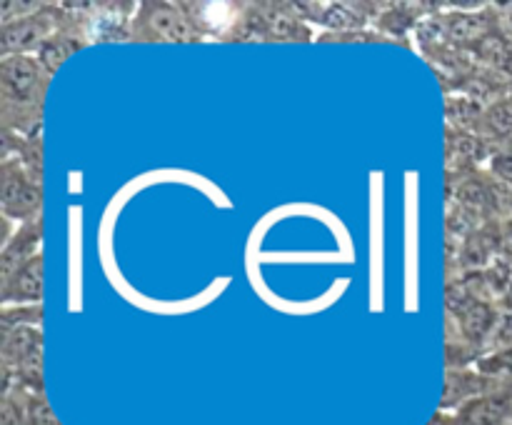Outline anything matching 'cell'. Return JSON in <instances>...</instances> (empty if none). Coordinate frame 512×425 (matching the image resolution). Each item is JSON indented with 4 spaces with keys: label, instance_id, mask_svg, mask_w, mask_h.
I'll return each instance as SVG.
<instances>
[{
    "label": "cell",
    "instance_id": "cell-2",
    "mask_svg": "<svg viewBox=\"0 0 512 425\" xmlns=\"http://www.w3.org/2000/svg\"><path fill=\"white\" fill-rule=\"evenodd\" d=\"M512 418L510 395H475L460 410L463 425H508Z\"/></svg>",
    "mask_w": 512,
    "mask_h": 425
},
{
    "label": "cell",
    "instance_id": "cell-4",
    "mask_svg": "<svg viewBox=\"0 0 512 425\" xmlns=\"http://www.w3.org/2000/svg\"><path fill=\"white\" fill-rule=\"evenodd\" d=\"M148 30L165 40H185L193 33L188 18L170 5H150Z\"/></svg>",
    "mask_w": 512,
    "mask_h": 425
},
{
    "label": "cell",
    "instance_id": "cell-7",
    "mask_svg": "<svg viewBox=\"0 0 512 425\" xmlns=\"http://www.w3.org/2000/svg\"><path fill=\"white\" fill-rule=\"evenodd\" d=\"M500 25H503L505 35L512 40V3H505L503 8H500Z\"/></svg>",
    "mask_w": 512,
    "mask_h": 425
},
{
    "label": "cell",
    "instance_id": "cell-3",
    "mask_svg": "<svg viewBox=\"0 0 512 425\" xmlns=\"http://www.w3.org/2000/svg\"><path fill=\"white\" fill-rule=\"evenodd\" d=\"M3 205L10 215L33 213L38 208V190L28 183L23 173L8 168L3 178Z\"/></svg>",
    "mask_w": 512,
    "mask_h": 425
},
{
    "label": "cell",
    "instance_id": "cell-5",
    "mask_svg": "<svg viewBox=\"0 0 512 425\" xmlns=\"http://www.w3.org/2000/svg\"><path fill=\"white\" fill-rule=\"evenodd\" d=\"M8 290L18 300L38 298L40 290H43V258L33 255L23 265H18V270L8 278Z\"/></svg>",
    "mask_w": 512,
    "mask_h": 425
},
{
    "label": "cell",
    "instance_id": "cell-1",
    "mask_svg": "<svg viewBox=\"0 0 512 425\" xmlns=\"http://www.w3.org/2000/svg\"><path fill=\"white\" fill-rule=\"evenodd\" d=\"M0 80H3L5 98L15 103H28L38 88L40 68L30 55H5L0 65Z\"/></svg>",
    "mask_w": 512,
    "mask_h": 425
},
{
    "label": "cell",
    "instance_id": "cell-6",
    "mask_svg": "<svg viewBox=\"0 0 512 425\" xmlns=\"http://www.w3.org/2000/svg\"><path fill=\"white\" fill-rule=\"evenodd\" d=\"M43 35V23L33 18L18 20L13 25H5L3 30V50L5 55H18L20 50H25L28 45H33L35 40Z\"/></svg>",
    "mask_w": 512,
    "mask_h": 425
}]
</instances>
